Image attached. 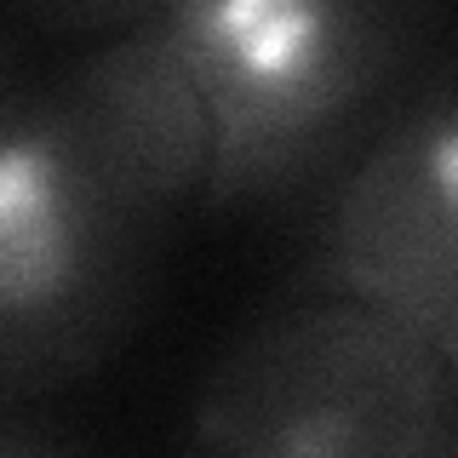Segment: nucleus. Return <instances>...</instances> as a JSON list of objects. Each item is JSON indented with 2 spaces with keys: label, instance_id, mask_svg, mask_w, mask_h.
<instances>
[{
  "label": "nucleus",
  "instance_id": "nucleus-1",
  "mask_svg": "<svg viewBox=\"0 0 458 458\" xmlns=\"http://www.w3.org/2000/svg\"><path fill=\"white\" fill-rule=\"evenodd\" d=\"M155 23L207 104V207L269 200L315 178L419 40V12L384 0H166Z\"/></svg>",
  "mask_w": 458,
  "mask_h": 458
},
{
  "label": "nucleus",
  "instance_id": "nucleus-2",
  "mask_svg": "<svg viewBox=\"0 0 458 458\" xmlns=\"http://www.w3.org/2000/svg\"><path fill=\"white\" fill-rule=\"evenodd\" d=\"M453 424V372L407 327L310 286L212 361L190 458H447Z\"/></svg>",
  "mask_w": 458,
  "mask_h": 458
},
{
  "label": "nucleus",
  "instance_id": "nucleus-3",
  "mask_svg": "<svg viewBox=\"0 0 458 458\" xmlns=\"http://www.w3.org/2000/svg\"><path fill=\"white\" fill-rule=\"evenodd\" d=\"M161 218L86 155L52 92L0 104V401L92 372L138 321Z\"/></svg>",
  "mask_w": 458,
  "mask_h": 458
},
{
  "label": "nucleus",
  "instance_id": "nucleus-4",
  "mask_svg": "<svg viewBox=\"0 0 458 458\" xmlns=\"http://www.w3.org/2000/svg\"><path fill=\"white\" fill-rule=\"evenodd\" d=\"M315 286L384 310L458 384V69L419 86L344 172Z\"/></svg>",
  "mask_w": 458,
  "mask_h": 458
},
{
  "label": "nucleus",
  "instance_id": "nucleus-5",
  "mask_svg": "<svg viewBox=\"0 0 458 458\" xmlns=\"http://www.w3.org/2000/svg\"><path fill=\"white\" fill-rule=\"evenodd\" d=\"M52 98L69 114L86 155L104 166V178L161 224L172 207L207 195V104H200L183 57L172 52L166 29L155 23V6L132 12L121 35L98 40L52 86Z\"/></svg>",
  "mask_w": 458,
  "mask_h": 458
},
{
  "label": "nucleus",
  "instance_id": "nucleus-6",
  "mask_svg": "<svg viewBox=\"0 0 458 458\" xmlns=\"http://www.w3.org/2000/svg\"><path fill=\"white\" fill-rule=\"evenodd\" d=\"M0 458H75V453H64L57 441H47V436H35V429L0 419Z\"/></svg>",
  "mask_w": 458,
  "mask_h": 458
},
{
  "label": "nucleus",
  "instance_id": "nucleus-7",
  "mask_svg": "<svg viewBox=\"0 0 458 458\" xmlns=\"http://www.w3.org/2000/svg\"><path fill=\"white\" fill-rule=\"evenodd\" d=\"M447 458H458V424H453V447H447Z\"/></svg>",
  "mask_w": 458,
  "mask_h": 458
}]
</instances>
